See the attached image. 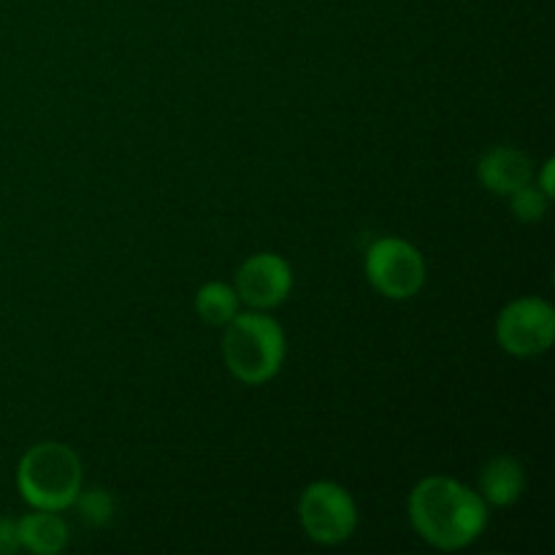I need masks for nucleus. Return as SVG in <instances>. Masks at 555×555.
Listing matches in <instances>:
<instances>
[{"label":"nucleus","instance_id":"obj_1","mask_svg":"<svg viewBox=\"0 0 555 555\" xmlns=\"http://www.w3.org/2000/svg\"><path fill=\"white\" fill-rule=\"evenodd\" d=\"M488 504L480 491H472L448 475L423 477L410 491L412 529L437 551L455 553L477 542L486 531Z\"/></svg>","mask_w":555,"mask_h":555},{"label":"nucleus","instance_id":"obj_2","mask_svg":"<svg viewBox=\"0 0 555 555\" xmlns=\"http://www.w3.org/2000/svg\"><path fill=\"white\" fill-rule=\"evenodd\" d=\"M16 488L33 509L63 513L74 507L85 488L79 453L63 442L33 444L16 464Z\"/></svg>","mask_w":555,"mask_h":555},{"label":"nucleus","instance_id":"obj_3","mask_svg":"<svg viewBox=\"0 0 555 555\" xmlns=\"http://www.w3.org/2000/svg\"><path fill=\"white\" fill-rule=\"evenodd\" d=\"M287 356V341L282 325L269 312H238L225 325L222 358L238 383L266 385L282 372Z\"/></svg>","mask_w":555,"mask_h":555},{"label":"nucleus","instance_id":"obj_4","mask_svg":"<svg viewBox=\"0 0 555 555\" xmlns=\"http://www.w3.org/2000/svg\"><path fill=\"white\" fill-rule=\"evenodd\" d=\"M366 280L379 296L390 301H410L426 285V258L412 242L401 236H383L363 258Z\"/></svg>","mask_w":555,"mask_h":555},{"label":"nucleus","instance_id":"obj_5","mask_svg":"<svg viewBox=\"0 0 555 555\" xmlns=\"http://www.w3.org/2000/svg\"><path fill=\"white\" fill-rule=\"evenodd\" d=\"M298 520L304 534L318 545H341L358 529V504L339 482H309L298 496Z\"/></svg>","mask_w":555,"mask_h":555},{"label":"nucleus","instance_id":"obj_6","mask_svg":"<svg viewBox=\"0 0 555 555\" xmlns=\"http://www.w3.org/2000/svg\"><path fill=\"white\" fill-rule=\"evenodd\" d=\"M496 341L507 356L537 358L555 341V309L540 296L509 301L496 318Z\"/></svg>","mask_w":555,"mask_h":555},{"label":"nucleus","instance_id":"obj_7","mask_svg":"<svg viewBox=\"0 0 555 555\" xmlns=\"http://www.w3.org/2000/svg\"><path fill=\"white\" fill-rule=\"evenodd\" d=\"M236 296L258 312H271L287 301L293 291V266L287 258L276 253H255L238 266L236 271Z\"/></svg>","mask_w":555,"mask_h":555},{"label":"nucleus","instance_id":"obj_8","mask_svg":"<svg viewBox=\"0 0 555 555\" xmlns=\"http://www.w3.org/2000/svg\"><path fill=\"white\" fill-rule=\"evenodd\" d=\"M477 179L486 190L507 198L534 179V163L515 146H493L477 163Z\"/></svg>","mask_w":555,"mask_h":555},{"label":"nucleus","instance_id":"obj_9","mask_svg":"<svg viewBox=\"0 0 555 555\" xmlns=\"http://www.w3.org/2000/svg\"><path fill=\"white\" fill-rule=\"evenodd\" d=\"M526 491L524 464L513 455H496L480 472V496L488 507H513Z\"/></svg>","mask_w":555,"mask_h":555},{"label":"nucleus","instance_id":"obj_10","mask_svg":"<svg viewBox=\"0 0 555 555\" xmlns=\"http://www.w3.org/2000/svg\"><path fill=\"white\" fill-rule=\"evenodd\" d=\"M16 531H20V551L33 555H57L68 547L70 534L60 513L33 509L25 518L16 520Z\"/></svg>","mask_w":555,"mask_h":555},{"label":"nucleus","instance_id":"obj_11","mask_svg":"<svg viewBox=\"0 0 555 555\" xmlns=\"http://www.w3.org/2000/svg\"><path fill=\"white\" fill-rule=\"evenodd\" d=\"M238 304L242 301L236 296V287L220 280L206 282L195 293V312H198V318L206 325H217V328H225L236 318Z\"/></svg>","mask_w":555,"mask_h":555},{"label":"nucleus","instance_id":"obj_12","mask_svg":"<svg viewBox=\"0 0 555 555\" xmlns=\"http://www.w3.org/2000/svg\"><path fill=\"white\" fill-rule=\"evenodd\" d=\"M507 198H509V209H513V215L518 217L520 222H540L542 217L547 215L553 201L545 190L537 188L534 179H531L529 184H524V188L515 190L513 195H507Z\"/></svg>","mask_w":555,"mask_h":555},{"label":"nucleus","instance_id":"obj_13","mask_svg":"<svg viewBox=\"0 0 555 555\" xmlns=\"http://www.w3.org/2000/svg\"><path fill=\"white\" fill-rule=\"evenodd\" d=\"M76 504L81 509V518L92 526H106L114 518V496L103 488H90V491L81 488Z\"/></svg>","mask_w":555,"mask_h":555},{"label":"nucleus","instance_id":"obj_14","mask_svg":"<svg viewBox=\"0 0 555 555\" xmlns=\"http://www.w3.org/2000/svg\"><path fill=\"white\" fill-rule=\"evenodd\" d=\"M20 551V531L16 520L0 518V555H11Z\"/></svg>","mask_w":555,"mask_h":555},{"label":"nucleus","instance_id":"obj_15","mask_svg":"<svg viewBox=\"0 0 555 555\" xmlns=\"http://www.w3.org/2000/svg\"><path fill=\"white\" fill-rule=\"evenodd\" d=\"M553 171H555V160H553V157H547L545 166H542V171H540V177H537V173H534V184H537V188H540V190H545V193L551 195V198H555Z\"/></svg>","mask_w":555,"mask_h":555}]
</instances>
